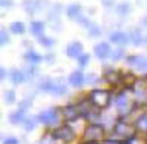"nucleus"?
<instances>
[{"label":"nucleus","instance_id":"f257e3e1","mask_svg":"<svg viewBox=\"0 0 147 144\" xmlns=\"http://www.w3.org/2000/svg\"><path fill=\"white\" fill-rule=\"evenodd\" d=\"M112 102V93L109 90L96 88L90 93V103L97 109H106Z\"/></svg>","mask_w":147,"mask_h":144},{"label":"nucleus","instance_id":"f03ea898","mask_svg":"<svg viewBox=\"0 0 147 144\" xmlns=\"http://www.w3.org/2000/svg\"><path fill=\"white\" fill-rule=\"evenodd\" d=\"M115 103H116V109H118V112H119L121 116L128 115V113L134 109V107L137 106V102L129 97L128 91H121V93L118 94Z\"/></svg>","mask_w":147,"mask_h":144},{"label":"nucleus","instance_id":"7ed1b4c3","mask_svg":"<svg viewBox=\"0 0 147 144\" xmlns=\"http://www.w3.org/2000/svg\"><path fill=\"white\" fill-rule=\"evenodd\" d=\"M52 135H53V138H56V140L69 143V141H72L74 138H75V131H74L69 125H62V127L56 128L53 133H52Z\"/></svg>","mask_w":147,"mask_h":144},{"label":"nucleus","instance_id":"20e7f679","mask_svg":"<svg viewBox=\"0 0 147 144\" xmlns=\"http://www.w3.org/2000/svg\"><path fill=\"white\" fill-rule=\"evenodd\" d=\"M103 137V127L100 124H90L85 128V140L87 141H97Z\"/></svg>","mask_w":147,"mask_h":144},{"label":"nucleus","instance_id":"39448f33","mask_svg":"<svg viewBox=\"0 0 147 144\" xmlns=\"http://www.w3.org/2000/svg\"><path fill=\"white\" fill-rule=\"evenodd\" d=\"M57 119H59V115H57L56 109H46L38 115V121L44 125H52V124L57 122Z\"/></svg>","mask_w":147,"mask_h":144},{"label":"nucleus","instance_id":"423d86ee","mask_svg":"<svg viewBox=\"0 0 147 144\" xmlns=\"http://www.w3.org/2000/svg\"><path fill=\"white\" fill-rule=\"evenodd\" d=\"M65 52H66V55L69 56V57H74V59H80L84 53V47H82V43L81 41H72V43H69L68 46H66V49H65Z\"/></svg>","mask_w":147,"mask_h":144},{"label":"nucleus","instance_id":"0eeeda50","mask_svg":"<svg viewBox=\"0 0 147 144\" xmlns=\"http://www.w3.org/2000/svg\"><path fill=\"white\" fill-rule=\"evenodd\" d=\"M136 125H129L127 122H118L115 127V133L119 135H124V138H131L134 135V131H136Z\"/></svg>","mask_w":147,"mask_h":144},{"label":"nucleus","instance_id":"6e6552de","mask_svg":"<svg viewBox=\"0 0 147 144\" xmlns=\"http://www.w3.org/2000/svg\"><path fill=\"white\" fill-rule=\"evenodd\" d=\"M94 55L102 59V61H105V59H107L110 55H112V50H110V46L106 43V41H100L97 43L94 46Z\"/></svg>","mask_w":147,"mask_h":144},{"label":"nucleus","instance_id":"1a4fd4ad","mask_svg":"<svg viewBox=\"0 0 147 144\" xmlns=\"http://www.w3.org/2000/svg\"><path fill=\"white\" fill-rule=\"evenodd\" d=\"M41 90H46L49 93H53V94H63L66 91V87L62 85V84H57L55 81H47V82H43L41 84Z\"/></svg>","mask_w":147,"mask_h":144},{"label":"nucleus","instance_id":"9d476101","mask_svg":"<svg viewBox=\"0 0 147 144\" xmlns=\"http://www.w3.org/2000/svg\"><path fill=\"white\" fill-rule=\"evenodd\" d=\"M127 61H128L129 66L136 68L137 71H143V69L147 68V61L144 57H141V56H129Z\"/></svg>","mask_w":147,"mask_h":144},{"label":"nucleus","instance_id":"9b49d317","mask_svg":"<svg viewBox=\"0 0 147 144\" xmlns=\"http://www.w3.org/2000/svg\"><path fill=\"white\" fill-rule=\"evenodd\" d=\"M27 119H25V110L24 109H19V110H15L9 115V122L12 125H19V124H24Z\"/></svg>","mask_w":147,"mask_h":144},{"label":"nucleus","instance_id":"f8f14e48","mask_svg":"<svg viewBox=\"0 0 147 144\" xmlns=\"http://www.w3.org/2000/svg\"><path fill=\"white\" fill-rule=\"evenodd\" d=\"M66 16L72 21L81 19V6L78 3H72L66 7Z\"/></svg>","mask_w":147,"mask_h":144},{"label":"nucleus","instance_id":"ddd939ff","mask_svg":"<svg viewBox=\"0 0 147 144\" xmlns=\"http://www.w3.org/2000/svg\"><path fill=\"white\" fill-rule=\"evenodd\" d=\"M85 78H84V74L80 71H75V72H72L71 77H69V84L72 87H75V88H80L82 87V84H84Z\"/></svg>","mask_w":147,"mask_h":144},{"label":"nucleus","instance_id":"4468645a","mask_svg":"<svg viewBox=\"0 0 147 144\" xmlns=\"http://www.w3.org/2000/svg\"><path fill=\"white\" fill-rule=\"evenodd\" d=\"M110 41L118 44V46H124L129 41V35H127L125 32H122V31H118V32H113V34H110Z\"/></svg>","mask_w":147,"mask_h":144},{"label":"nucleus","instance_id":"2eb2a0df","mask_svg":"<svg viewBox=\"0 0 147 144\" xmlns=\"http://www.w3.org/2000/svg\"><path fill=\"white\" fill-rule=\"evenodd\" d=\"M80 110H78V106H66L63 107V116L66 121H72L78 116Z\"/></svg>","mask_w":147,"mask_h":144},{"label":"nucleus","instance_id":"dca6fc26","mask_svg":"<svg viewBox=\"0 0 147 144\" xmlns=\"http://www.w3.org/2000/svg\"><path fill=\"white\" fill-rule=\"evenodd\" d=\"M30 30L34 35H37V37H41L43 32H44V22L41 21H34L31 22V25H30Z\"/></svg>","mask_w":147,"mask_h":144},{"label":"nucleus","instance_id":"f3484780","mask_svg":"<svg viewBox=\"0 0 147 144\" xmlns=\"http://www.w3.org/2000/svg\"><path fill=\"white\" fill-rule=\"evenodd\" d=\"M24 79H25V77H24V72L19 71V69H13L10 74V81L15 84V85H18V84H22Z\"/></svg>","mask_w":147,"mask_h":144},{"label":"nucleus","instance_id":"a211bd4d","mask_svg":"<svg viewBox=\"0 0 147 144\" xmlns=\"http://www.w3.org/2000/svg\"><path fill=\"white\" fill-rule=\"evenodd\" d=\"M136 128H137L138 131L147 133V112L137 118V121H136Z\"/></svg>","mask_w":147,"mask_h":144},{"label":"nucleus","instance_id":"6ab92c4d","mask_svg":"<svg viewBox=\"0 0 147 144\" xmlns=\"http://www.w3.org/2000/svg\"><path fill=\"white\" fill-rule=\"evenodd\" d=\"M9 28H10V31L13 32V34H18V35H21V34L25 32V25H24V22H21V21L12 22L10 25H9Z\"/></svg>","mask_w":147,"mask_h":144},{"label":"nucleus","instance_id":"aec40b11","mask_svg":"<svg viewBox=\"0 0 147 144\" xmlns=\"http://www.w3.org/2000/svg\"><path fill=\"white\" fill-rule=\"evenodd\" d=\"M25 59H27V61L31 63V65H37V63H40L41 62V56L38 55V53H35L34 50H30L27 55H25Z\"/></svg>","mask_w":147,"mask_h":144},{"label":"nucleus","instance_id":"412c9836","mask_svg":"<svg viewBox=\"0 0 147 144\" xmlns=\"http://www.w3.org/2000/svg\"><path fill=\"white\" fill-rule=\"evenodd\" d=\"M129 40L132 41V44H136V46H140V44H141V40H143L140 30H134V31L131 32V37H129Z\"/></svg>","mask_w":147,"mask_h":144},{"label":"nucleus","instance_id":"4be33fe9","mask_svg":"<svg viewBox=\"0 0 147 144\" xmlns=\"http://www.w3.org/2000/svg\"><path fill=\"white\" fill-rule=\"evenodd\" d=\"M15 99H16V94L13 90H7L5 91V102L7 104H12V103H15Z\"/></svg>","mask_w":147,"mask_h":144},{"label":"nucleus","instance_id":"5701e85b","mask_svg":"<svg viewBox=\"0 0 147 144\" xmlns=\"http://www.w3.org/2000/svg\"><path fill=\"white\" fill-rule=\"evenodd\" d=\"M38 43L44 47H52L55 44V40L49 38V37H44V35H41V37H38Z\"/></svg>","mask_w":147,"mask_h":144},{"label":"nucleus","instance_id":"b1692460","mask_svg":"<svg viewBox=\"0 0 147 144\" xmlns=\"http://www.w3.org/2000/svg\"><path fill=\"white\" fill-rule=\"evenodd\" d=\"M129 10H131V7H129V5H128V3H122V5H119V6H118V13H119V15H122V16L128 15V13H129Z\"/></svg>","mask_w":147,"mask_h":144},{"label":"nucleus","instance_id":"393cba45","mask_svg":"<svg viewBox=\"0 0 147 144\" xmlns=\"http://www.w3.org/2000/svg\"><path fill=\"white\" fill-rule=\"evenodd\" d=\"M110 57H112V61H121L122 57H124V49H116V50H112V55H110Z\"/></svg>","mask_w":147,"mask_h":144},{"label":"nucleus","instance_id":"a878e982","mask_svg":"<svg viewBox=\"0 0 147 144\" xmlns=\"http://www.w3.org/2000/svg\"><path fill=\"white\" fill-rule=\"evenodd\" d=\"M0 38H2V40H0V43H2V46L3 44H7L9 43V35H7V32H6V30L3 28L2 31H0Z\"/></svg>","mask_w":147,"mask_h":144},{"label":"nucleus","instance_id":"bb28decb","mask_svg":"<svg viewBox=\"0 0 147 144\" xmlns=\"http://www.w3.org/2000/svg\"><path fill=\"white\" fill-rule=\"evenodd\" d=\"M24 127H25V131H32L35 128V122L34 119H27L25 122H24Z\"/></svg>","mask_w":147,"mask_h":144},{"label":"nucleus","instance_id":"cd10ccee","mask_svg":"<svg viewBox=\"0 0 147 144\" xmlns=\"http://www.w3.org/2000/svg\"><path fill=\"white\" fill-rule=\"evenodd\" d=\"M78 62H80V66H85L88 62H90V55H87V53H84L80 59H78Z\"/></svg>","mask_w":147,"mask_h":144},{"label":"nucleus","instance_id":"c85d7f7f","mask_svg":"<svg viewBox=\"0 0 147 144\" xmlns=\"http://www.w3.org/2000/svg\"><path fill=\"white\" fill-rule=\"evenodd\" d=\"M3 144H19V141L15 137H7L3 140Z\"/></svg>","mask_w":147,"mask_h":144},{"label":"nucleus","instance_id":"c756f323","mask_svg":"<svg viewBox=\"0 0 147 144\" xmlns=\"http://www.w3.org/2000/svg\"><path fill=\"white\" fill-rule=\"evenodd\" d=\"M88 31L91 35H100V28H97V27H91V28H88Z\"/></svg>","mask_w":147,"mask_h":144},{"label":"nucleus","instance_id":"7c9ffc66","mask_svg":"<svg viewBox=\"0 0 147 144\" xmlns=\"http://www.w3.org/2000/svg\"><path fill=\"white\" fill-rule=\"evenodd\" d=\"M102 3H103V6H106V7H110L113 3H115V0H102Z\"/></svg>","mask_w":147,"mask_h":144},{"label":"nucleus","instance_id":"2f4dec72","mask_svg":"<svg viewBox=\"0 0 147 144\" xmlns=\"http://www.w3.org/2000/svg\"><path fill=\"white\" fill-rule=\"evenodd\" d=\"M2 6L3 7H10L12 6V2H10V0H2Z\"/></svg>","mask_w":147,"mask_h":144},{"label":"nucleus","instance_id":"473e14b6","mask_svg":"<svg viewBox=\"0 0 147 144\" xmlns=\"http://www.w3.org/2000/svg\"><path fill=\"white\" fill-rule=\"evenodd\" d=\"M97 79V77H94V74H90V77H87V81H90V82H94Z\"/></svg>","mask_w":147,"mask_h":144},{"label":"nucleus","instance_id":"72a5a7b5","mask_svg":"<svg viewBox=\"0 0 147 144\" xmlns=\"http://www.w3.org/2000/svg\"><path fill=\"white\" fill-rule=\"evenodd\" d=\"M0 74H2V75H0V78H2V79H5V77H6V71H5V68H2V69H0Z\"/></svg>","mask_w":147,"mask_h":144},{"label":"nucleus","instance_id":"f704fd0d","mask_svg":"<svg viewBox=\"0 0 147 144\" xmlns=\"http://www.w3.org/2000/svg\"><path fill=\"white\" fill-rule=\"evenodd\" d=\"M103 144H121V143H116V141H110V140H107V141H105Z\"/></svg>","mask_w":147,"mask_h":144},{"label":"nucleus","instance_id":"c9c22d12","mask_svg":"<svg viewBox=\"0 0 147 144\" xmlns=\"http://www.w3.org/2000/svg\"><path fill=\"white\" fill-rule=\"evenodd\" d=\"M82 144H97V141H85V143H82Z\"/></svg>","mask_w":147,"mask_h":144}]
</instances>
